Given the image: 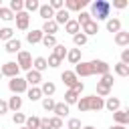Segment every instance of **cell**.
I'll use <instances>...</instances> for the list:
<instances>
[{
    "instance_id": "5",
    "label": "cell",
    "mask_w": 129,
    "mask_h": 129,
    "mask_svg": "<svg viewBox=\"0 0 129 129\" xmlns=\"http://www.w3.org/2000/svg\"><path fill=\"white\" fill-rule=\"evenodd\" d=\"M91 62V71H93V75H99V77H103V75H107V73H111V67H109V62H105V60H89Z\"/></svg>"
},
{
    "instance_id": "11",
    "label": "cell",
    "mask_w": 129,
    "mask_h": 129,
    "mask_svg": "<svg viewBox=\"0 0 129 129\" xmlns=\"http://www.w3.org/2000/svg\"><path fill=\"white\" fill-rule=\"evenodd\" d=\"M81 32H83L87 38H89L91 34H97V32H99V22H95V20H89L87 24H83V26H81Z\"/></svg>"
},
{
    "instance_id": "42",
    "label": "cell",
    "mask_w": 129,
    "mask_h": 129,
    "mask_svg": "<svg viewBox=\"0 0 129 129\" xmlns=\"http://www.w3.org/2000/svg\"><path fill=\"white\" fill-rule=\"evenodd\" d=\"M40 42H42V44H44L46 48H52V46L56 44V36H48V34H44Z\"/></svg>"
},
{
    "instance_id": "43",
    "label": "cell",
    "mask_w": 129,
    "mask_h": 129,
    "mask_svg": "<svg viewBox=\"0 0 129 129\" xmlns=\"http://www.w3.org/2000/svg\"><path fill=\"white\" fill-rule=\"evenodd\" d=\"M24 121H26V115H24V113H20V111H18V113H14V115H12V123H14V125H20V127H22V125H24Z\"/></svg>"
},
{
    "instance_id": "34",
    "label": "cell",
    "mask_w": 129,
    "mask_h": 129,
    "mask_svg": "<svg viewBox=\"0 0 129 129\" xmlns=\"http://www.w3.org/2000/svg\"><path fill=\"white\" fill-rule=\"evenodd\" d=\"M10 38H14V28H10V26H4V28H0V40L8 42Z\"/></svg>"
},
{
    "instance_id": "10",
    "label": "cell",
    "mask_w": 129,
    "mask_h": 129,
    "mask_svg": "<svg viewBox=\"0 0 129 129\" xmlns=\"http://www.w3.org/2000/svg\"><path fill=\"white\" fill-rule=\"evenodd\" d=\"M113 121H115V125H125L127 127V123H129V111L127 109H117L113 113Z\"/></svg>"
},
{
    "instance_id": "45",
    "label": "cell",
    "mask_w": 129,
    "mask_h": 129,
    "mask_svg": "<svg viewBox=\"0 0 129 129\" xmlns=\"http://www.w3.org/2000/svg\"><path fill=\"white\" fill-rule=\"evenodd\" d=\"M48 6H50L54 12H58V10H62V8H64V0H50V2H48Z\"/></svg>"
},
{
    "instance_id": "17",
    "label": "cell",
    "mask_w": 129,
    "mask_h": 129,
    "mask_svg": "<svg viewBox=\"0 0 129 129\" xmlns=\"http://www.w3.org/2000/svg\"><path fill=\"white\" fill-rule=\"evenodd\" d=\"M40 93H42V97H52V95L56 93V85H54L52 81H44V83L40 85Z\"/></svg>"
},
{
    "instance_id": "32",
    "label": "cell",
    "mask_w": 129,
    "mask_h": 129,
    "mask_svg": "<svg viewBox=\"0 0 129 129\" xmlns=\"http://www.w3.org/2000/svg\"><path fill=\"white\" fill-rule=\"evenodd\" d=\"M113 71H115V75H117V77H123V79H125V77H129V67H127V64H123V62H117V64L113 67Z\"/></svg>"
},
{
    "instance_id": "12",
    "label": "cell",
    "mask_w": 129,
    "mask_h": 129,
    "mask_svg": "<svg viewBox=\"0 0 129 129\" xmlns=\"http://www.w3.org/2000/svg\"><path fill=\"white\" fill-rule=\"evenodd\" d=\"M42 30L40 28H32L30 32H26V42H30V44H38L40 40H42Z\"/></svg>"
},
{
    "instance_id": "48",
    "label": "cell",
    "mask_w": 129,
    "mask_h": 129,
    "mask_svg": "<svg viewBox=\"0 0 129 129\" xmlns=\"http://www.w3.org/2000/svg\"><path fill=\"white\" fill-rule=\"evenodd\" d=\"M50 119V129H62V119L58 117H48Z\"/></svg>"
},
{
    "instance_id": "53",
    "label": "cell",
    "mask_w": 129,
    "mask_h": 129,
    "mask_svg": "<svg viewBox=\"0 0 129 129\" xmlns=\"http://www.w3.org/2000/svg\"><path fill=\"white\" fill-rule=\"evenodd\" d=\"M113 6L121 10V8H125V6H127V0H115V2H113Z\"/></svg>"
},
{
    "instance_id": "13",
    "label": "cell",
    "mask_w": 129,
    "mask_h": 129,
    "mask_svg": "<svg viewBox=\"0 0 129 129\" xmlns=\"http://www.w3.org/2000/svg\"><path fill=\"white\" fill-rule=\"evenodd\" d=\"M60 81H62V83H64L69 89H73V87H75V83H77L79 79H77V75H75L73 71H62V75H60Z\"/></svg>"
},
{
    "instance_id": "46",
    "label": "cell",
    "mask_w": 129,
    "mask_h": 129,
    "mask_svg": "<svg viewBox=\"0 0 129 129\" xmlns=\"http://www.w3.org/2000/svg\"><path fill=\"white\" fill-rule=\"evenodd\" d=\"M99 83H101V85H105V87H109V89H111V87H113V75H111V73H107V75H103V77H101V81H99Z\"/></svg>"
},
{
    "instance_id": "9",
    "label": "cell",
    "mask_w": 129,
    "mask_h": 129,
    "mask_svg": "<svg viewBox=\"0 0 129 129\" xmlns=\"http://www.w3.org/2000/svg\"><path fill=\"white\" fill-rule=\"evenodd\" d=\"M24 81H26V85H30V87H38V85L42 83V73H36V71L30 69V71L26 73Z\"/></svg>"
},
{
    "instance_id": "8",
    "label": "cell",
    "mask_w": 129,
    "mask_h": 129,
    "mask_svg": "<svg viewBox=\"0 0 129 129\" xmlns=\"http://www.w3.org/2000/svg\"><path fill=\"white\" fill-rule=\"evenodd\" d=\"M87 6V0H64V10L69 12H81Z\"/></svg>"
},
{
    "instance_id": "49",
    "label": "cell",
    "mask_w": 129,
    "mask_h": 129,
    "mask_svg": "<svg viewBox=\"0 0 129 129\" xmlns=\"http://www.w3.org/2000/svg\"><path fill=\"white\" fill-rule=\"evenodd\" d=\"M119 62H123V64L129 67V48H123V50H121V60H119Z\"/></svg>"
},
{
    "instance_id": "31",
    "label": "cell",
    "mask_w": 129,
    "mask_h": 129,
    "mask_svg": "<svg viewBox=\"0 0 129 129\" xmlns=\"http://www.w3.org/2000/svg\"><path fill=\"white\" fill-rule=\"evenodd\" d=\"M67 50H69V48H67L64 44H58V42H56V44L52 46V54H54L56 58H60V60H62V58L67 56Z\"/></svg>"
},
{
    "instance_id": "36",
    "label": "cell",
    "mask_w": 129,
    "mask_h": 129,
    "mask_svg": "<svg viewBox=\"0 0 129 129\" xmlns=\"http://www.w3.org/2000/svg\"><path fill=\"white\" fill-rule=\"evenodd\" d=\"M87 40H89V38H87V36H85L83 32H77V34L73 36V42H75V46H77V48L85 46V44H87Z\"/></svg>"
},
{
    "instance_id": "21",
    "label": "cell",
    "mask_w": 129,
    "mask_h": 129,
    "mask_svg": "<svg viewBox=\"0 0 129 129\" xmlns=\"http://www.w3.org/2000/svg\"><path fill=\"white\" fill-rule=\"evenodd\" d=\"M52 20H54L56 24H67V22L71 20V12L62 8V10H58V12H54V18H52Z\"/></svg>"
},
{
    "instance_id": "1",
    "label": "cell",
    "mask_w": 129,
    "mask_h": 129,
    "mask_svg": "<svg viewBox=\"0 0 129 129\" xmlns=\"http://www.w3.org/2000/svg\"><path fill=\"white\" fill-rule=\"evenodd\" d=\"M91 18L97 22V20H109L111 18V2L107 0H95L91 4Z\"/></svg>"
},
{
    "instance_id": "24",
    "label": "cell",
    "mask_w": 129,
    "mask_h": 129,
    "mask_svg": "<svg viewBox=\"0 0 129 129\" xmlns=\"http://www.w3.org/2000/svg\"><path fill=\"white\" fill-rule=\"evenodd\" d=\"M105 26H107V30H109V32H113V34H117L119 30H123V28H121V20H119V18H109Z\"/></svg>"
},
{
    "instance_id": "38",
    "label": "cell",
    "mask_w": 129,
    "mask_h": 129,
    "mask_svg": "<svg viewBox=\"0 0 129 129\" xmlns=\"http://www.w3.org/2000/svg\"><path fill=\"white\" fill-rule=\"evenodd\" d=\"M40 101H42V109H44V111H52L54 105H56V101H54L52 97H42Z\"/></svg>"
},
{
    "instance_id": "29",
    "label": "cell",
    "mask_w": 129,
    "mask_h": 129,
    "mask_svg": "<svg viewBox=\"0 0 129 129\" xmlns=\"http://www.w3.org/2000/svg\"><path fill=\"white\" fill-rule=\"evenodd\" d=\"M26 97L34 103V101H40L42 99V93H40V87H30L28 91H26Z\"/></svg>"
},
{
    "instance_id": "54",
    "label": "cell",
    "mask_w": 129,
    "mask_h": 129,
    "mask_svg": "<svg viewBox=\"0 0 129 129\" xmlns=\"http://www.w3.org/2000/svg\"><path fill=\"white\" fill-rule=\"evenodd\" d=\"M109 129H127V127H125V125H111Z\"/></svg>"
},
{
    "instance_id": "58",
    "label": "cell",
    "mask_w": 129,
    "mask_h": 129,
    "mask_svg": "<svg viewBox=\"0 0 129 129\" xmlns=\"http://www.w3.org/2000/svg\"><path fill=\"white\" fill-rule=\"evenodd\" d=\"M0 79H2V73H0Z\"/></svg>"
},
{
    "instance_id": "4",
    "label": "cell",
    "mask_w": 129,
    "mask_h": 129,
    "mask_svg": "<svg viewBox=\"0 0 129 129\" xmlns=\"http://www.w3.org/2000/svg\"><path fill=\"white\" fill-rule=\"evenodd\" d=\"M0 73H2V77L14 79V77H18V75H20V69H18L16 60H8V62H4V64L0 67Z\"/></svg>"
},
{
    "instance_id": "6",
    "label": "cell",
    "mask_w": 129,
    "mask_h": 129,
    "mask_svg": "<svg viewBox=\"0 0 129 129\" xmlns=\"http://www.w3.org/2000/svg\"><path fill=\"white\" fill-rule=\"evenodd\" d=\"M14 20H16V28L18 30H28V24H30V16H28V12H18V14H14Z\"/></svg>"
},
{
    "instance_id": "44",
    "label": "cell",
    "mask_w": 129,
    "mask_h": 129,
    "mask_svg": "<svg viewBox=\"0 0 129 129\" xmlns=\"http://www.w3.org/2000/svg\"><path fill=\"white\" fill-rule=\"evenodd\" d=\"M81 127H83V125H81V119H77V117H71L64 129H81Z\"/></svg>"
},
{
    "instance_id": "2",
    "label": "cell",
    "mask_w": 129,
    "mask_h": 129,
    "mask_svg": "<svg viewBox=\"0 0 129 129\" xmlns=\"http://www.w3.org/2000/svg\"><path fill=\"white\" fill-rule=\"evenodd\" d=\"M8 89H10L12 95H22V93L28 91V85H26V81L22 77H14V79L8 81Z\"/></svg>"
},
{
    "instance_id": "37",
    "label": "cell",
    "mask_w": 129,
    "mask_h": 129,
    "mask_svg": "<svg viewBox=\"0 0 129 129\" xmlns=\"http://www.w3.org/2000/svg\"><path fill=\"white\" fill-rule=\"evenodd\" d=\"M75 20L79 22V26H83V24H87V22H89V20H93V18H91V14H89L87 10H81V12H79V16H77Z\"/></svg>"
},
{
    "instance_id": "26",
    "label": "cell",
    "mask_w": 129,
    "mask_h": 129,
    "mask_svg": "<svg viewBox=\"0 0 129 129\" xmlns=\"http://www.w3.org/2000/svg\"><path fill=\"white\" fill-rule=\"evenodd\" d=\"M52 113H54V117L62 119V117H67V115H69V105H64V103H56V105H54V109H52Z\"/></svg>"
},
{
    "instance_id": "23",
    "label": "cell",
    "mask_w": 129,
    "mask_h": 129,
    "mask_svg": "<svg viewBox=\"0 0 129 129\" xmlns=\"http://www.w3.org/2000/svg\"><path fill=\"white\" fill-rule=\"evenodd\" d=\"M79 97H81V95H77L73 89H67V91H64V101H62V103H64V105H69V107H71V105H77Z\"/></svg>"
},
{
    "instance_id": "39",
    "label": "cell",
    "mask_w": 129,
    "mask_h": 129,
    "mask_svg": "<svg viewBox=\"0 0 129 129\" xmlns=\"http://www.w3.org/2000/svg\"><path fill=\"white\" fill-rule=\"evenodd\" d=\"M109 93H111V89H109V87H105V85H101V83L97 81V97L105 99V97H109Z\"/></svg>"
},
{
    "instance_id": "30",
    "label": "cell",
    "mask_w": 129,
    "mask_h": 129,
    "mask_svg": "<svg viewBox=\"0 0 129 129\" xmlns=\"http://www.w3.org/2000/svg\"><path fill=\"white\" fill-rule=\"evenodd\" d=\"M24 127H26V129H38V127H40V117H36V115H30V117H26V121H24Z\"/></svg>"
},
{
    "instance_id": "3",
    "label": "cell",
    "mask_w": 129,
    "mask_h": 129,
    "mask_svg": "<svg viewBox=\"0 0 129 129\" xmlns=\"http://www.w3.org/2000/svg\"><path fill=\"white\" fill-rule=\"evenodd\" d=\"M16 64H18V69L20 71H30L32 69V54L30 52H26V50H20V52H16Z\"/></svg>"
},
{
    "instance_id": "52",
    "label": "cell",
    "mask_w": 129,
    "mask_h": 129,
    "mask_svg": "<svg viewBox=\"0 0 129 129\" xmlns=\"http://www.w3.org/2000/svg\"><path fill=\"white\" fill-rule=\"evenodd\" d=\"M4 113H8V103H6V101H2V99H0V117H2V115H4Z\"/></svg>"
},
{
    "instance_id": "14",
    "label": "cell",
    "mask_w": 129,
    "mask_h": 129,
    "mask_svg": "<svg viewBox=\"0 0 129 129\" xmlns=\"http://www.w3.org/2000/svg\"><path fill=\"white\" fill-rule=\"evenodd\" d=\"M8 111H14V113H18L20 109H22V97L20 95H12L8 101Z\"/></svg>"
},
{
    "instance_id": "28",
    "label": "cell",
    "mask_w": 129,
    "mask_h": 129,
    "mask_svg": "<svg viewBox=\"0 0 129 129\" xmlns=\"http://www.w3.org/2000/svg\"><path fill=\"white\" fill-rule=\"evenodd\" d=\"M67 58H69L71 64L81 62V48H71V50H67Z\"/></svg>"
},
{
    "instance_id": "22",
    "label": "cell",
    "mask_w": 129,
    "mask_h": 129,
    "mask_svg": "<svg viewBox=\"0 0 129 129\" xmlns=\"http://www.w3.org/2000/svg\"><path fill=\"white\" fill-rule=\"evenodd\" d=\"M46 69H48V64H46V58H44V56H36V58H32V71L42 73V71H46Z\"/></svg>"
},
{
    "instance_id": "50",
    "label": "cell",
    "mask_w": 129,
    "mask_h": 129,
    "mask_svg": "<svg viewBox=\"0 0 129 129\" xmlns=\"http://www.w3.org/2000/svg\"><path fill=\"white\" fill-rule=\"evenodd\" d=\"M73 91H75L77 95H81V93L85 91V83H81V81H77V83H75V87H73Z\"/></svg>"
},
{
    "instance_id": "47",
    "label": "cell",
    "mask_w": 129,
    "mask_h": 129,
    "mask_svg": "<svg viewBox=\"0 0 129 129\" xmlns=\"http://www.w3.org/2000/svg\"><path fill=\"white\" fill-rule=\"evenodd\" d=\"M46 64H48V67H50V69H56V67H58V64H60V58H56V56H54V54H50V56H48V58H46Z\"/></svg>"
},
{
    "instance_id": "25",
    "label": "cell",
    "mask_w": 129,
    "mask_h": 129,
    "mask_svg": "<svg viewBox=\"0 0 129 129\" xmlns=\"http://www.w3.org/2000/svg\"><path fill=\"white\" fill-rule=\"evenodd\" d=\"M115 44L127 46V44H129V32H127V30H119V32L115 34Z\"/></svg>"
},
{
    "instance_id": "35",
    "label": "cell",
    "mask_w": 129,
    "mask_h": 129,
    "mask_svg": "<svg viewBox=\"0 0 129 129\" xmlns=\"http://www.w3.org/2000/svg\"><path fill=\"white\" fill-rule=\"evenodd\" d=\"M40 8V2L38 0H24V12H34Z\"/></svg>"
},
{
    "instance_id": "59",
    "label": "cell",
    "mask_w": 129,
    "mask_h": 129,
    "mask_svg": "<svg viewBox=\"0 0 129 129\" xmlns=\"http://www.w3.org/2000/svg\"><path fill=\"white\" fill-rule=\"evenodd\" d=\"M62 129H64V127H62Z\"/></svg>"
},
{
    "instance_id": "27",
    "label": "cell",
    "mask_w": 129,
    "mask_h": 129,
    "mask_svg": "<svg viewBox=\"0 0 129 129\" xmlns=\"http://www.w3.org/2000/svg\"><path fill=\"white\" fill-rule=\"evenodd\" d=\"M64 32H69V34H71V36H75V34H77V32H81V26H79V22H77V20H73V18H71V20H69V22H67V24H64Z\"/></svg>"
},
{
    "instance_id": "15",
    "label": "cell",
    "mask_w": 129,
    "mask_h": 129,
    "mask_svg": "<svg viewBox=\"0 0 129 129\" xmlns=\"http://www.w3.org/2000/svg\"><path fill=\"white\" fill-rule=\"evenodd\" d=\"M105 105V99L97 97V95H89V111H101Z\"/></svg>"
},
{
    "instance_id": "41",
    "label": "cell",
    "mask_w": 129,
    "mask_h": 129,
    "mask_svg": "<svg viewBox=\"0 0 129 129\" xmlns=\"http://www.w3.org/2000/svg\"><path fill=\"white\" fill-rule=\"evenodd\" d=\"M0 18H2L4 22H10V20H14V14H12L6 6H2V8H0Z\"/></svg>"
},
{
    "instance_id": "56",
    "label": "cell",
    "mask_w": 129,
    "mask_h": 129,
    "mask_svg": "<svg viewBox=\"0 0 129 129\" xmlns=\"http://www.w3.org/2000/svg\"><path fill=\"white\" fill-rule=\"evenodd\" d=\"M18 129H26V127H24V125H22V127H18Z\"/></svg>"
},
{
    "instance_id": "57",
    "label": "cell",
    "mask_w": 129,
    "mask_h": 129,
    "mask_svg": "<svg viewBox=\"0 0 129 129\" xmlns=\"http://www.w3.org/2000/svg\"><path fill=\"white\" fill-rule=\"evenodd\" d=\"M0 8H2V0H0Z\"/></svg>"
},
{
    "instance_id": "16",
    "label": "cell",
    "mask_w": 129,
    "mask_h": 129,
    "mask_svg": "<svg viewBox=\"0 0 129 129\" xmlns=\"http://www.w3.org/2000/svg\"><path fill=\"white\" fill-rule=\"evenodd\" d=\"M42 34H48V36H54L56 32H58V24L54 22V20H46L44 24H42Z\"/></svg>"
},
{
    "instance_id": "40",
    "label": "cell",
    "mask_w": 129,
    "mask_h": 129,
    "mask_svg": "<svg viewBox=\"0 0 129 129\" xmlns=\"http://www.w3.org/2000/svg\"><path fill=\"white\" fill-rule=\"evenodd\" d=\"M77 107H79V111H81V113H87V111H89V97H79Z\"/></svg>"
},
{
    "instance_id": "33",
    "label": "cell",
    "mask_w": 129,
    "mask_h": 129,
    "mask_svg": "<svg viewBox=\"0 0 129 129\" xmlns=\"http://www.w3.org/2000/svg\"><path fill=\"white\" fill-rule=\"evenodd\" d=\"M8 10H10L12 14H18V12H22V10H24V2H22V0H10V6H8Z\"/></svg>"
},
{
    "instance_id": "7",
    "label": "cell",
    "mask_w": 129,
    "mask_h": 129,
    "mask_svg": "<svg viewBox=\"0 0 129 129\" xmlns=\"http://www.w3.org/2000/svg\"><path fill=\"white\" fill-rule=\"evenodd\" d=\"M73 73L77 75V79H79V77H91V75H93V71H91V62H85V60L77 62Z\"/></svg>"
},
{
    "instance_id": "19",
    "label": "cell",
    "mask_w": 129,
    "mask_h": 129,
    "mask_svg": "<svg viewBox=\"0 0 129 129\" xmlns=\"http://www.w3.org/2000/svg\"><path fill=\"white\" fill-rule=\"evenodd\" d=\"M20 46H22V42H20L18 38H10V40L6 42V46H4V50L10 52V54H16V52H20Z\"/></svg>"
},
{
    "instance_id": "55",
    "label": "cell",
    "mask_w": 129,
    "mask_h": 129,
    "mask_svg": "<svg viewBox=\"0 0 129 129\" xmlns=\"http://www.w3.org/2000/svg\"><path fill=\"white\" fill-rule=\"evenodd\" d=\"M81 129H95L93 125H85V127H81Z\"/></svg>"
},
{
    "instance_id": "51",
    "label": "cell",
    "mask_w": 129,
    "mask_h": 129,
    "mask_svg": "<svg viewBox=\"0 0 129 129\" xmlns=\"http://www.w3.org/2000/svg\"><path fill=\"white\" fill-rule=\"evenodd\" d=\"M38 129H50V119H48V117L40 119V127H38Z\"/></svg>"
},
{
    "instance_id": "18",
    "label": "cell",
    "mask_w": 129,
    "mask_h": 129,
    "mask_svg": "<svg viewBox=\"0 0 129 129\" xmlns=\"http://www.w3.org/2000/svg\"><path fill=\"white\" fill-rule=\"evenodd\" d=\"M38 14H40V18H42L44 22L54 18V10H52L48 4H40V8H38Z\"/></svg>"
},
{
    "instance_id": "20",
    "label": "cell",
    "mask_w": 129,
    "mask_h": 129,
    "mask_svg": "<svg viewBox=\"0 0 129 129\" xmlns=\"http://www.w3.org/2000/svg\"><path fill=\"white\" fill-rule=\"evenodd\" d=\"M103 109H107V111H111V113H115L117 109H121V101H119L117 97H107V101H105V105H103Z\"/></svg>"
}]
</instances>
